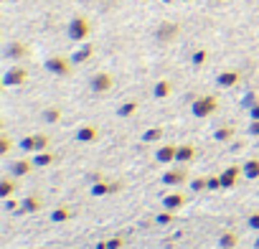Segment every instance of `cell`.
Wrapping results in <instances>:
<instances>
[{"label":"cell","instance_id":"cell-16","mask_svg":"<svg viewBox=\"0 0 259 249\" xmlns=\"http://www.w3.org/2000/svg\"><path fill=\"white\" fill-rule=\"evenodd\" d=\"M193 158H196V150H193V145H178L176 160H181V163H188V160H193Z\"/></svg>","mask_w":259,"mask_h":249},{"label":"cell","instance_id":"cell-8","mask_svg":"<svg viewBox=\"0 0 259 249\" xmlns=\"http://www.w3.org/2000/svg\"><path fill=\"white\" fill-rule=\"evenodd\" d=\"M239 79H241V74H239V71H221V74L216 76V84H219L221 89H229V87L239 84Z\"/></svg>","mask_w":259,"mask_h":249},{"label":"cell","instance_id":"cell-31","mask_svg":"<svg viewBox=\"0 0 259 249\" xmlns=\"http://www.w3.org/2000/svg\"><path fill=\"white\" fill-rule=\"evenodd\" d=\"M231 135H234V128H221V130H216V135H213V138L224 143V140H229Z\"/></svg>","mask_w":259,"mask_h":249},{"label":"cell","instance_id":"cell-33","mask_svg":"<svg viewBox=\"0 0 259 249\" xmlns=\"http://www.w3.org/2000/svg\"><path fill=\"white\" fill-rule=\"evenodd\" d=\"M155 221H158L160 226H168V224H173V214H170V211L165 209L163 214H158V219H155Z\"/></svg>","mask_w":259,"mask_h":249},{"label":"cell","instance_id":"cell-5","mask_svg":"<svg viewBox=\"0 0 259 249\" xmlns=\"http://www.w3.org/2000/svg\"><path fill=\"white\" fill-rule=\"evenodd\" d=\"M3 56H6V59H11V61H21V59H26V56H28V46H26V44H21V41H11V44L3 49Z\"/></svg>","mask_w":259,"mask_h":249},{"label":"cell","instance_id":"cell-3","mask_svg":"<svg viewBox=\"0 0 259 249\" xmlns=\"http://www.w3.org/2000/svg\"><path fill=\"white\" fill-rule=\"evenodd\" d=\"M71 66H74V61L64 59V56H49L46 59V71H51L54 76H69Z\"/></svg>","mask_w":259,"mask_h":249},{"label":"cell","instance_id":"cell-7","mask_svg":"<svg viewBox=\"0 0 259 249\" xmlns=\"http://www.w3.org/2000/svg\"><path fill=\"white\" fill-rule=\"evenodd\" d=\"M178 33H181V26H178V23H168V21H165V23L158 28V41H163V44H170V41H173Z\"/></svg>","mask_w":259,"mask_h":249},{"label":"cell","instance_id":"cell-44","mask_svg":"<svg viewBox=\"0 0 259 249\" xmlns=\"http://www.w3.org/2000/svg\"><path fill=\"white\" fill-rule=\"evenodd\" d=\"M163 3H173V0H163Z\"/></svg>","mask_w":259,"mask_h":249},{"label":"cell","instance_id":"cell-45","mask_svg":"<svg viewBox=\"0 0 259 249\" xmlns=\"http://www.w3.org/2000/svg\"><path fill=\"white\" fill-rule=\"evenodd\" d=\"M213 3H224V0H213Z\"/></svg>","mask_w":259,"mask_h":249},{"label":"cell","instance_id":"cell-26","mask_svg":"<svg viewBox=\"0 0 259 249\" xmlns=\"http://www.w3.org/2000/svg\"><path fill=\"white\" fill-rule=\"evenodd\" d=\"M92 193H94V196L112 193V183H104V181H99V183H94V186H92Z\"/></svg>","mask_w":259,"mask_h":249},{"label":"cell","instance_id":"cell-12","mask_svg":"<svg viewBox=\"0 0 259 249\" xmlns=\"http://www.w3.org/2000/svg\"><path fill=\"white\" fill-rule=\"evenodd\" d=\"M97 138H99V133H97V128H92V124H84V128H79V133H76L79 143H94Z\"/></svg>","mask_w":259,"mask_h":249},{"label":"cell","instance_id":"cell-20","mask_svg":"<svg viewBox=\"0 0 259 249\" xmlns=\"http://www.w3.org/2000/svg\"><path fill=\"white\" fill-rule=\"evenodd\" d=\"M219 244H221V249H231V246L239 244V236H236L234 231H224L221 239H219Z\"/></svg>","mask_w":259,"mask_h":249},{"label":"cell","instance_id":"cell-19","mask_svg":"<svg viewBox=\"0 0 259 249\" xmlns=\"http://www.w3.org/2000/svg\"><path fill=\"white\" fill-rule=\"evenodd\" d=\"M241 171H244V178H251V181H254V178H259V160H256V158L246 160Z\"/></svg>","mask_w":259,"mask_h":249},{"label":"cell","instance_id":"cell-14","mask_svg":"<svg viewBox=\"0 0 259 249\" xmlns=\"http://www.w3.org/2000/svg\"><path fill=\"white\" fill-rule=\"evenodd\" d=\"M176 153H178L176 145H163V148H158L155 158H158V163H170V160H176Z\"/></svg>","mask_w":259,"mask_h":249},{"label":"cell","instance_id":"cell-18","mask_svg":"<svg viewBox=\"0 0 259 249\" xmlns=\"http://www.w3.org/2000/svg\"><path fill=\"white\" fill-rule=\"evenodd\" d=\"M186 181V173L183 171H168L165 176H163V183L165 186H178V183H183Z\"/></svg>","mask_w":259,"mask_h":249},{"label":"cell","instance_id":"cell-21","mask_svg":"<svg viewBox=\"0 0 259 249\" xmlns=\"http://www.w3.org/2000/svg\"><path fill=\"white\" fill-rule=\"evenodd\" d=\"M16 191V181L6 178V181H0V198H11Z\"/></svg>","mask_w":259,"mask_h":249},{"label":"cell","instance_id":"cell-35","mask_svg":"<svg viewBox=\"0 0 259 249\" xmlns=\"http://www.w3.org/2000/svg\"><path fill=\"white\" fill-rule=\"evenodd\" d=\"M191 188H193V191H203V188H208V178H196V181L191 183Z\"/></svg>","mask_w":259,"mask_h":249},{"label":"cell","instance_id":"cell-17","mask_svg":"<svg viewBox=\"0 0 259 249\" xmlns=\"http://www.w3.org/2000/svg\"><path fill=\"white\" fill-rule=\"evenodd\" d=\"M31 168H36V165H33L31 160H23V158H21V160H16V163L11 165V173H13V176H26Z\"/></svg>","mask_w":259,"mask_h":249},{"label":"cell","instance_id":"cell-30","mask_svg":"<svg viewBox=\"0 0 259 249\" xmlns=\"http://www.w3.org/2000/svg\"><path fill=\"white\" fill-rule=\"evenodd\" d=\"M254 104H259V102H256V94H254V92H249V94H244V99H241V107H246V109H251Z\"/></svg>","mask_w":259,"mask_h":249},{"label":"cell","instance_id":"cell-10","mask_svg":"<svg viewBox=\"0 0 259 249\" xmlns=\"http://www.w3.org/2000/svg\"><path fill=\"white\" fill-rule=\"evenodd\" d=\"M186 201H188V198H186L183 193H170V196H165V198H163V206H165L168 211H176V209H183V206H186Z\"/></svg>","mask_w":259,"mask_h":249},{"label":"cell","instance_id":"cell-34","mask_svg":"<svg viewBox=\"0 0 259 249\" xmlns=\"http://www.w3.org/2000/svg\"><path fill=\"white\" fill-rule=\"evenodd\" d=\"M11 148H13L11 138H6V135H3V138H0V155H6V153H8Z\"/></svg>","mask_w":259,"mask_h":249},{"label":"cell","instance_id":"cell-15","mask_svg":"<svg viewBox=\"0 0 259 249\" xmlns=\"http://www.w3.org/2000/svg\"><path fill=\"white\" fill-rule=\"evenodd\" d=\"M170 92H173V84H170L168 79H160V81L153 87V97H158V99H165V97H170Z\"/></svg>","mask_w":259,"mask_h":249},{"label":"cell","instance_id":"cell-13","mask_svg":"<svg viewBox=\"0 0 259 249\" xmlns=\"http://www.w3.org/2000/svg\"><path fill=\"white\" fill-rule=\"evenodd\" d=\"M92 54H94V46H92V44H81V49H79V51H74L71 61H74V64H84V61H89V59H92Z\"/></svg>","mask_w":259,"mask_h":249},{"label":"cell","instance_id":"cell-23","mask_svg":"<svg viewBox=\"0 0 259 249\" xmlns=\"http://www.w3.org/2000/svg\"><path fill=\"white\" fill-rule=\"evenodd\" d=\"M51 163H54V155L46 153V150L38 153V158H33V165H36V168H46V165H51Z\"/></svg>","mask_w":259,"mask_h":249},{"label":"cell","instance_id":"cell-40","mask_svg":"<svg viewBox=\"0 0 259 249\" xmlns=\"http://www.w3.org/2000/svg\"><path fill=\"white\" fill-rule=\"evenodd\" d=\"M249 117H251V119H259V104H254V107L249 109Z\"/></svg>","mask_w":259,"mask_h":249},{"label":"cell","instance_id":"cell-32","mask_svg":"<svg viewBox=\"0 0 259 249\" xmlns=\"http://www.w3.org/2000/svg\"><path fill=\"white\" fill-rule=\"evenodd\" d=\"M46 145H49V138H46V135H36V148H33V153H44Z\"/></svg>","mask_w":259,"mask_h":249},{"label":"cell","instance_id":"cell-39","mask_svg":"<svg viewBox=\"0 0 259 249\" xmlns=\"http://www.w3.org/2000/svg\"><path fill=\"white\" fill-rule=\"evenodd\" d=\"M249 135H259V119H251V124H249Z\"/></svg>","mask_w":259,"mask_h":249},{"label":"cell","instance_id":"cell-42","mask_svg":"<svg viewBox=\"0 0 259 249\" xmlns=\"http://www.w3.org/2000/svg\"><path fill=\"white\" fill-rule=\"evenodd\" d=\"M94 249H109V246H107V241H99V244H97Z\"/></svg>","mask_w":259,"mask_h":249},{"label":"cell","instance_id":"cell-25","mask_svg":"<svg viewBox=\"0 0 259 249\" xmlns=\"http://www.w3.org/2000/svg\"><path fill=\"white\" fill-rule=\"evenodd\" d=\"M206 59H208V51H206V49H198V51H193V56H191L193 66H203Z\"/></svg>","mask_w":259,"mask_h":249},{"label":"cell","instance_id":"cell-22","mask_svg":"<svg viewBox=\"0 0 259 249\" xmlns=\"http://www.w3.org/2000/svg\"><path fill=\"white\" fill-rule=\"evenodd\" d=\"M160 138H163V128H150V130L143 133V143H155Z\"/></svg>","mask_w":259,"mask_h":249},{"label":"cell","instance_id":"cell-46","mask_svg":"<svg viewBox=\"0 0 259 249\" xmlns=\"http://www.w3.org/2000/svg\"><path fill=\"white\" fill-rule=\"evenodd\" d=\"M183 3H191V0H183Z\"/></svg>","mask_w":259,"mask_h":249},{"label":"cell","instance_id":"cell-24","mask_svg":"<svg viewBox=\"0 0 259 249\" xmlns=\"http://www.w3.org/2000/svg\"><path fill=\"white\" fill-rule=\"evenodd\" d=\"M135 112H138V102H124V104L117 109L119 117H130V114H135Z\"/></svg>","mask_w":259,"mask_h":249},{"label":"cell","instance_id":"cell-43","mask_svg":"<svg viewBox=\"0 0 259 249\" xmlns=\"http://www.w3.org/2000/svg\"><path fill=\"white\" fill-rule=\"evenodd\" d=\"M254 246H256V249H259V236H256V241H254Z\"/></svg>","mask_w":259,"mask_h":249},{"label":"cell","instance_id":"cell-11","mask_svg":"<svg viewBox=\"0 0 259 249\" xmlns=\"http://www.w3.org/2000/svg\"><path fill=\"white\" fill-rule=\"evenodd\" d=\"M18 211H21V214H36V211H41V198H38V196L23 198L21 206H18Z\"/></svg>","mask_w":259,"mask_h":249},{"label":"cell","instance_id":"cell-38","mask_svg":"<svg viewBox=\"0 0 259 249\" xmlns=\"http://www.w3.org/2000/svg\"><path fill=\"white\" fill-rule=\"evenodd\" d=\"M249 226L259 231V214H251V216H249Z\"/></svg>","mask_w":259,"mask_h":249},{"label":"cell","instance_id":"cell-2","mask_svg":"<svg viewBox=\"0 0 259 249\" xmlns=\"http://www.w3.org/2000/svg\"><path fill=\"white\" fill-rule=\"evenodd\" d=\"M216 107H219V99H216L213 94H206V97L193 99L191 112H193V117H208V114H213V112H216Z\"/></svg>","mask_w":259,"mask_h":249},{"label":"cell","instance_id":"cell-28","mask_svg":"<svg viewBox=\"0 0 259 249\" xmlns=\"http://www.w3.org/2000/svg\"><path fill=\"white\" fill-rule=\"evenodd\" d=\"M18 148H21L23 153H33V148H36V135H31V138H23V140L18 143Z\"/></svg>","mask_w":259,"mask_h":249},{"label":"cell","instance_id":"cell-41","mask_svg":"<svg viewBox=\"0 0 259 249\" xmlns=\"http://www.w3.org/2000/svg\"><path fill=\"white\" fill-rule=\"evenodd\" d=\"M6 209H8V211H13V209H18V203H16L13 198H8V201H6Z\"/></svg>","mask_w":259,"mask_h":249},{"label":"cell","instance_id":"cell-29","mask_svg":"<svg viewBox=\"0 0 259 249\" xmlns=\"http://www.w3.org/2000/svg\"><path fill=\"white\" fill-rule=\"evenodd\" d=\"M69 219V209H56L54 214H51V221H56V224H61V221H66Z\"/></svg>","mask_w":259,"mask_h":249},{"label":"cell","instance_id":"cell-6","mask_svg":"<svg viewBox=\"0 0 259 249\" xmlns=\"http://www.w3.org/2000/svg\"><path fill=\"white\" fill-rule=\"evenodd\" d=\"M92 89H94L97 94H102V92H109V89H112V74H107V71H99V74H94V76H92Z\"/></svg>","mask_w":259,"mask_h":249},{"label":"cell","instance_id":"cell-37","mask_svg":"<svg viewBox=\"0 0 259 249\" xmlns=\"http://www.w3.org/2000/svg\"><path fill=\"white\" fill-rule=\"evenodd\" d=\"M107 246H109V249H119V246H122V236H112V239L107 241Z\"/></svg>","mask_w":259,"mask_h":249},{"label":"cell","instance_id":"cell-4","mask_svg":"<svg viewBox=\"0 0 259 249\" xmlns=\"http://www.w3.org/2000/svg\"><path fill=\"white\" fill-rule=\"evenodd\" d=\"M26 79H28V71L23 66H11L3 74V87H21V84H26Z\"/></svg>","mask_w":259,"mask_h":249},{"label":"cell","instance_id":"cell-9","mask_svg":"<svg viewBox=\"0 0 259 249\" xmlns=\"http://www.w3.org/2000/svg\"><path fill=\"white\" fill-rule=\"evenodd\" d=\"M241 173H244V171H241L239 165H231V168H226V171L221 173V188H231Z\"/></svg>","mask_w":259,"mask_h":249},{"label":"cell","instance_id":"cell-1","mask_svg":"<svg viewBox=\"0 0 259 249\" xmlns=\"http://www.w3.org/2000/svg\"><path fill=\"white\" fill-rule=\"evenodd\" d=\"M66 33H69V38H71V41H79V44H81V41H87V38H89L92 26H89V21H87L84 16H74V18L69 21V31H66Z\"/></svg>","mask_w":259,"mask_h":249},{"label":"cell","instance_id":"cell-36","mask_svg":"<svg viewBox=\"0 0 259 249\" xmlns=\"http://www.w3.org/2000/svg\"><path fill=\"white\" fill-rule=\"evenodd\" d=\"M221 188V176H208V191Z\"/></svg>","mask_w":259,"mask_h":249},{"label":"cell","instance_id":"cell-27","mask_svg":"<svg viewBox=\"0 0 259 249\" xmlns=\"http://www.w3.org/2000/svg\"><path fill=\"white\" fill-rule=\"evenodd\" d=\"M41 117H44L46 122H56V119L61 117V109H56V107H49V109H44V112H41Z\"/></svg>","mask_w":259,"mask_h":249}]
</instances>
